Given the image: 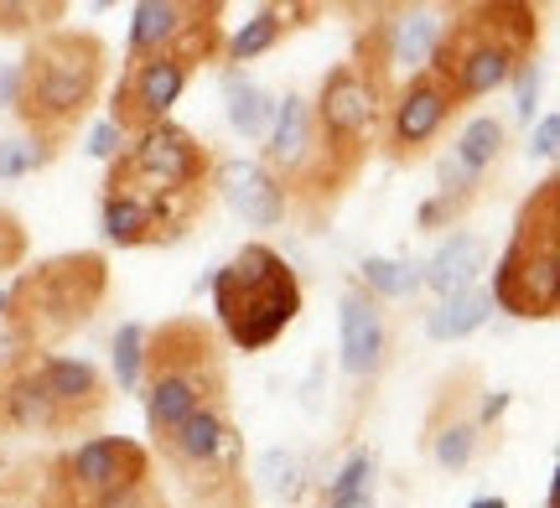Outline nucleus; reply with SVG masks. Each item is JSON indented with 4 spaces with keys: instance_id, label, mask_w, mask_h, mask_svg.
Wrapping results in <instances>:
<instances>
[{
    "instance_id": "21",
    "label": "nucleus",
    "mask_w": 560,
    "mask_h": 508,
    "mask_svg": "<svg viewBox=\"0 0 560 508\" xmlns=\"http://www.w3.org/2000/svg\"><path fill=\"white\" fill-rule=\"evenodd\" d=\"M482 177L472 172H462L452 156H441L436 162V192L416 208V228L420 234H436V228H462V218L482 203Z\"/></svg>"
},
{
    "instance_id": "33",
    "label": "nucleus",
    "mask_w": 560,
    "mask_h": 508,
    "mask_svg": "<svg viewBox=\"0 0 560 508\" xmlns=\"http://www.w3.org/2000/svg\"><path fill=\"white\" fill-rule=\"evenodd\" d=\"M0 508H37V468L0 477Z\"/></svg>"
},
{
    "instance_id": "31",
    "label": "nucleus",
    "mask_w": 560,
    "mask_h": 508,
    "mask_svg": "<svg viewBox=\"0 0 560 508\" xmlns=\"http://www.w3.org/2000/svg\"><path fill=\"white\" fill-rule=\"evenodd\" d=\"M265 483H270V493H280V498H296L301 493V462L291 457V451H265Z\"/></svg>"
},
{
    "instance_id": "30",
    "label": "nucleus",
    "mask_w": 560,
    "mask_h": 508,
    "mask_svg": "<svg viewBox=\"0 0 560 508\" xmlns=\"http://www.w3.org/2000/svg\"><path fill=\"white\" fill-rule=\"evenodd\" d=\"M26 255H32V234H26L16 208L0 203V275H5V270H21Z\"/></svg>"
},
{
    "instance_id": "9",
    "label": "nucleus",
    "mask_w": 560,
    "mask_h": 508,
    "mask_svg": "<svg viewBox=\"0 0 560 508\" xmlns=\"http://www.w3.org/2000/svg\"><path fill=\"white\" fill-rule=\"evenodd\" d=\"M348 16H359L348 68L374 94V104L389 99L405 79H416L436 52L441 11L431 5H348Z\"/></svg>"
},
{
    "instance_id": "24",
    "label": "nucleus",
    "mask_w": 560,
    "mask_h": 508,
    "mask_svg": "<svg viewBox=\"0 0 560 508\" xmlns=\"http://www.w3.org/2000/svg\"><path fill=\"white\" fill-rule=\"evenodd\" d=\"M223 88H229V125H234V135H244V141H265L280 99L270 94V88H260V83H244L240 73H229Z\"/></svg>"
},
{
    "instance_id": "8",
    "label": "nucleus",
    "mask_w": 560,
    "mask_h": 508,
    "mask_svg": "<svg viewBox=\"0 0 560 508\" xmlns=\"http://www.w3.org/2000/svg\"><path fill=\"white\" fill-rule=\"evenodd\" d=\"M208 208H213V187H156L130 177L115 162L100 187V228L120 249L177 245L208 218Z\"/></svg>"
},
{
    "instance_id": "11",
    "label": "nucleus",
    "mask_w": 560,
    "mask_h": 508,
    "mask_svg": "<svg viewBox=\"0 0 560 508\" xmlns=\"http://www.w3.org/2000/svg\"><path fill=\"white\" fill-rule=\"evenodd\" d=\"M161 468L182 483L187 498H208L244 483V436L229 410H202L187 426H177L166 441H156Z\"/></svg>"
},
{
    "instance_id": "37",
    "label": "nucleus",
    "mask_w": 560,
    "mask_h": 508,
    "mask_svg": "<svg viewBox=\"0 0 560 508\" xmlns=\"http://www.w3.org/2000/svg\"><path fill=\"white\" fill-rule=\"evenodd\" d=\"M5 104H16V62L0 68V109H5Z\"/></svg>"
},
{
    "instance_id": "14",
    "label": "nucleus",
    "mask_w": 560,
    "mask_h": 508,
    "mask_svg": "<svg viewBox=\"0 0 560 508\" xmlns=\"http://www.w3.org/2000/svg\"><path fill=\"white\" fill-rule=\"evenodd\" d=\"M187 83H192V68L182 58H172V52L125 62L120 83H115V94H109V125L120 130L125 141L156 130V125L172 120V104L187 94Z\"/></svg>"
},
{
    "instance_id": "23",
    "label": "nucleus",
    "mask_w": 560,
    "mask_h": 508,
    "mask_svg": "<svg viewBox=\"0 0 560 508\" xmlns=\"http://www.w3.org/2000/svg\"><path fill=\"white\" fill-rule=\"evenodd\" d=\"M503 151H509V125L499 115H472V120L462 125L457 145H452V162L488 182V172L503 162Z\"/></svg>"
},
{
    "instance_id": "27",
    "label": "nucleus",
    "mask_w": 560,
    "mask_h": 508,
    "mask_svg": "<svg viewBox=\"0 0 560 508\" xmlns=\"http://www.w3.org/2000/svg\"><path fill=\"white\" fill-rule=\"evenodd\" d=\"M68 16L62 0H0V37H42Z\"/></svg>"
},
{
    "instance_id": "25",
    "label": "nucleus",
    "mask_w": 560,
    "mask_h": 508,
    "mask_svg": "<svg viewBox=\"0 0 560 508\" xmlns=\"http://www.w3.org/2000/svg\"><path fill=\"white\" fill-rule=\"evenodd\" d=\"M359 285L380 306L416 302L420 296V264L416 260H389V255H369V260L359 264Z\"/></svg>"
},
{
    "instance_id": "13",
    "label": "nucleus",
    "mask_w": 560,
    "mask_h": 508,
    "mask_svg": "<svg viewBox=\"0 0 560 508\" xmlns=\"http://www.w3.org/2000/svg\"><path fill=\"white\" fill-rule=\"evenodd\" d=\"M478 400H482V374L472 364L446 374L436 385V400L425 410L420 441L431 451V462L441 472H467L482 451V426H478Z\"/></svg>"
},
{
    "instance_id": "3",
    "label": "nucleus",
    "mask_w": 560,
    "mask_h": 508,
    "mask_svg": "<svg viewBox=\"0 0 560 508\" xmlns=\"http://www.w3.org/2000/svg\"><path fill=\"white\" fill-rule=\"evenodd\" d=\"M540 58V11L524 0H472L441 11V37L431 52V73L446 79L452 99L467 104L509 88L524 62Z\"/></svg>"
},
{
    "instance_id": "2",
    "label": "nucleus",
    "mask_w": 560,
    "mask_h": 508,
    "mask_svg": "<svg viewBox=\"0 0 560 508\" xmlns=\"http://www.w3.org/2000/svg\"><path fill=\"white\" fill-rule=\"evenodd\" d=\"M109 302V255L68 249L37 264H21L5 281L0 353H58L73 332L94 322Z\"/></svg>"
},
{
    "instance_id": "18",
    "label": "nucleus",
    "mask_w": 560,
    "mask_h": 508,
    "mask_svg": "<svg viewBox=\"0 0 560 508\" xmlns=\"http://www.w3.org/2000/svg\"><path fill=\"white\" fill-rule=\"evenodd\" d=\"M488 270V239L472 228H452L425 260H420V291H431L436 302L472 291Z\"/></svg>"
},
{
    "instance_id": "6",
    "label": "nucleus",
    "mask_w": 560,
    "mask_h": 508,
    "mask_svg": "<svg viewBox=\"0 0 560 508\" xmlns=\"http://www.w3.org/2000/svg\"><path fill=\"white\" fill-rule=\"evenodd\" d=\"M37 508H166V498L136 436H89L37 468Z\"/></svg>"
},
{
    "instance_id": "20",
    "label": "nucleus",
    "mask_w": 560,
    "mask_h": 508,
    "mask_svg": "<svg viewBox=\"0 0 560 508\" xmlns=\"http://www.w3.org/2000/svg\"><path fill=\"white\" fill-rule=\"evenodd\" d=\"M202 0H140L130 11V37H125V62L161 58L172 52V42L198 21Z\"/></svg>"
},
{
    "instance_id": "10",
    "label": "nucleus",
    "mask_w": 560,
    "mask_h": 508,
    "mask_svg": "<svg viewBox=\"0 0 560 508\" xmlns=\"http://www.w3.org/2000/svg\"><path fill=\"white\" fill-rule=\"evenodd\" d=\"M312 125H317L322 166H327V192H332V203H342L374 156V125H380V104L348 62H332L322 73L317 99H312Z\"/></svg>"
},
{
    "instance_id": "15",
    "label": "nucleus",
    "mask_w": 560,
    "mask_h": 508,
    "mask_svg": "<svg viewBox=\"0 0 560 508\" xmlns=\"http://www.w3.org/2000/svg\"><path fill=\"white\" fill-rule=\"evenodd\" d=\"M213 162H219L213 145L198 141V135L177 120L136 135V141L115 156V166H125L130 177L156 182V187H213Z\"/></svg>"
},
{
    "instance_id": "19",
    "label": "nucleus",
    "mask_w": 560,
    "mask_h": 508,
    "mask_svg": "<svg viewBox=\"0 0 560 508\" xmlns=\"http://www.w3.org/2000/svg\"><path fill=\"white\" fill-rule=\"evenodd\" d=\"M317 16H327L322 5H260V11L244 21L234 37H223V58L219 62H229V73H240L244 62H255V58H265V52H276L280 42L291 37V32L312 26Z\"/></svg>"
},
{
    "instance_id": "22",
    "label": "nucleus",
    "mask_w": 560,
    "mask_h": 508,
    "mask_svg": "<svg viewBox=\"0 0 560 508\" xmlns=\"http://www.w3.org/2000/svg\"><path fill=\"white\" fill-rule=\"evenodd\" d=\"M493 317V296L472 285V291H462V296H446L425 311V338L431 343H462V338H472L482 322Z\"/></svg>"
},
{
    "instance_id": "7",
    "label": "nucleus",
    "mask_w": 560,
    "mask_h": 508,
    "mask_svg": "<svg viewBox=\"0 0 560 508\" xmlns=\"http://www.w3.org/2000/svg\"><path fill=\"white\" fill-rule=\"evenodd\" d=\"M493 311L514 322H556L560 311V177L524 192L509 245L493 264Z\"/></svg>"
},
{
    "instance_id": "4",
    "label": "nucleus",
    "mask_w": 560,
    "mask_h": 508,
    "mask_svg": "<svg viewBox=\"0 0 560 508\" xmlns=\"http://www.w3.org/2000/svg\"><path fill=\"white\" fill-rule=\"evenodd\" d=\"M140 400H145L151 447L202 410H229V353L219 327L202 317H166L145 327Z\"/></svg>"
},
{
    "instance_id": "5",
    "label": "nucleus",
    "mask_w": 560,
    "mask_h": 508,
    "mask_svg": "<svg viewBox=\"0 0 560 508\" xmlns=\"http://www.w3.org/2000/svg\"><path fill=\"white\" fill-rule=\"evenodd\" d=\"M208 291H213V317H219L213 327H219L223 347H240V353L276 347L296 327L301 306H306L301 275L265 239H249V245L234 249L213 270Z\"/></svg>"
},
{
    "instance_id": "32",
    "label": "nucleus",
    "mask_w": 560,
    "mask_h": 508,
    "mask_svg": "<svg viewBox=\"0 0 560 508\" xmlns=\"http://www.w3.org/2000/svg\"><path fill=\"white\" fill-rule=\"evenodd\" d=\"M509 83H514V99H520V104H514V115H520L524 125H535V99H540V58L524 62Z\"/></svg>"
},
{
    "instance_id": "34",
    "label": "nucleus",
    "mask_w": 560,
    "mask_h": 508,
    "mask_svg": "<svg viewBox=\"0 0 560 508\" xmlns=\"http://www.w3.org/2000/svg\"><path fill=\"white\" fill-rule=\"evenodd\" d=\"M529 156L556 166V156H560V115H556V109H550V115H540L535 135H529Z\"/></svg>"
},
{
    "instance_id": "35",
    "label": "nucleus",
    "mask_w": 560,
    "mask_h": 508,
    "mask_svg": "<svg viewBox=\"0 0 560 508\" xmlns=\"http://www.w3.org/2000/svg\"><path fill=\"white\" fill-rule=\"evenodd\" d=\"M187 508H255V493H249V483H234V488L208 493V498H187Z\"/></svg>"
},
{
    "instance_id": "16",
    "label": "nucleus",
    "mask_w": 560,
    "mask_h": 508,
    "mask_svg": "<svg viewBox=\"0 0 560 508\" xmlns=\"http://www.w3.org/2000/svg\"><path fill=\"white\" fill-rule=\"evenodd\" d=\"M338 347H342V374L363 389H374L384 368L395 364V327H389V311H384L359 281L348 285L338 302Z\"/></svg>"
},
{
    "instance_id": "1",
    "label": "nucleus",
    "mask_w": 560,
    "mask_h": 508,
    "mask_svg": "<svg viewBox=\"0 0 560 508\" xmlns=\"http://www.w3.org/2000/svg\"><path fill=\"white\" fill-rule=\"evenodd\" d=\"M109 73V42L83 26H52L26 42L16 62V120L32 135V145L58 151L79 135L94 104L104 94Z\"/></svg>"
},
{
    "instance_id": "29",
    "label": "nucleus",
    "mask_w": 560,
    "mask_h": 508,
    "mask_svg": "<svg viewBox=\"0 0 560 508\" xmlns=\"http://www.w3.org/2000/svg\"><path fill=\"white\" fill-rule=\"evenodd\" d=\"M58 162V151L47 145H32V141H0V182H16L26 172H42V166Z\"/></svg>"
},
{
    "instance_id": "36",
    "label": "nucleus",
    "mask_w": 560,
    "mask_h": 508,
    "mask_svg": "<svg viewBox=\"0 0 560 508\" xmlns=\"http://www.w3.org/2000/svg\"><path fill=\"white\" fill-rule=\"evenodd\" d=\"M120 151H125V135H120V130H115L109 120H104L100 130L89 135V156H100V162H115Z\"/></svg>"
},
{
    "instance_id": "40",
    "label": "nucleus",
    "mask_w": 560,
    "mask_h": 508,
    "mask_svg": "<svg viewBox=\"0 0 560 508\" xmlns=\"http://www.w3.org/2000/svg\"><path fill=\"white\" fill-rule=\"evenodd\" d=\"M0 472H5V451H0Z\"/></svg>"
},
{
    "instance_id": "28",
    "label": "nucleus",
    "mask_w": 560,
    "mask_h": 508,
    "mask_svg": "<svg viewBox=\"0 0 560 508\" xmlns=\"http://www.w3.org/2000/svg\"><path fill=\"white\" fill-rule=\"evenodd\" d=\"M140 364H145V322H120L115 332V385L140 394Z\"/></svg>"
},
{
    "instance_id": "17",
    "label": "nucleus",
    "mask_w": 560,
    "mask_h": 508,
    "mask_svg": "<svg viewBox=\"0 0 560 508\" xmlns=\"http://www.w3.org/2000/svg\"><path fill=\"white\" fill-rule=\"evenodd\" d=\"M213 198H223L249 228H276L280 218H291L285 192L255 156H219L213 162Z\"/></svg>"
},
{
    "instance_id": "39",
    "label": "nucleus",
    "mask_w": 560,
    "mask_h": 508,
    "mask_svg": "<svg viewBox=\"0 0 560 508\" xmlns=\"http://www.w3.org/2000/svg\"><path fill=\"white\" fill-rule=\"evenodd\" d=\"M0 311H5V281H0Z\"/></svg>"
},
{
    "instance_id": "12",
    "label": "nucleus",
    "mask_w": 560,
    "mask_h": 508,
    "mask_svg": "<svg viewBox=\"0 0 560 508\" xmlns=\"http://www.w3.org/2000/svg\"><path fill=\"white\" fill-rule=\"evenodd\" d=\"M457 115H462V104L452 99L446 79L431 73V68H420L416 79H405L400 88L380 104L374 151H380L389 166H420Z\"/></svg>"
},
{
    "instance_id": "38",
    "label": "nucleus",
    "mask_w": 560,
    "mask_h": 508,
    "mask_svg": "<svg viewBox=\"0 0 560 508\" xmlns=\"http://www.w3.org/2000/svg\"><path fill=\"white\" fill-rule=\"evenodd\" d=\"M467 508H509V498H499V493H493V498H478V504H467Z\"/></svg>"
},
{
    "instance_id": "26",
    "label": "nucleus",
    "mask_w": 560,
    "mask_h": 508,
    "mask_svg": "<svg viewBox=\"0 0 560 508\" xmlns=\"http://www.w3.org/2000/svg\"><path fill=\"white\" fill-rule=\"evenodd\" d=\"M374 488H380V457L374 451H353L338 468V477L322 493V508H374Z\"/></svg>"
}]
</instances>
